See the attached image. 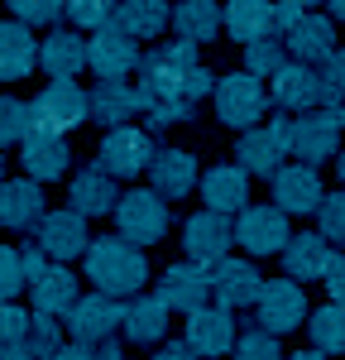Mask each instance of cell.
I'll list each match as a JSON object with an SVG mask.
<instances>
[{"instance_id": "1", "label": "cell", "mask_w": 345, "mask_h": 360, "mask_svg": "<svg viewBox=\"0 0 345 360\" xmlns=\"http://www.w3.org/2000/svg\"><path fill=\"white\" fill-rule=\"evenodd\" d=\"M135 77H140L144 96H149V115H144L149 130H168V125L192 120L197 115V101L206 91H216V77L206 72L197 44H182V39L149 49L140 58V72Z\"/></svg>"}, {"instance_id": "2", "label": "cell", "mask_w": 345, "mask_h": 360, "mask_svg": "<svg viewBox=\"0 0 345 360\" xmlns=\"http://www.w3.org/2000/svg\"><path fill=\"white\" fill-rule=\"evenodd\" d=\"M86 259V278L96 283V293L106 298H135L149 278V259L135 240H125L120 231L115 236H96L91 250L82 255Z\"/></svg>"}, {"instance_id": "3", "label": "cell", "mask_w": 345, "mask_h": 360, "mask_svg": "<svg viewBox=\"0 0 345 360\" xmlns=\"http://www.w3.org/2000/svg\"><path fill=\"white\" fill-rule=\"evenodd\" d=\"M211 106H216V120L221 125H235L240 135L264 125V111H269V91L255 72H230V77H216V91H211Z\"/></svg>"}, {"instance_id": "4", "label": "cell", "mask_w": 345, "mask_h": 360, "mask_svg": "<svg viewBox=\"0 0 345 360\" xmlns=\"http://www.w3.org/2000/svg\"><path fill=\"white\" fill-rule=\"evenodd\" d=\"M29 111H34V135L67 139V130H77L82 120H91V91H82L77 82H48L29 101Z\"/></svg>"}, {"instance_id": "5", "label": "cell", "mask_w": 345, "mask_h": 360, "mask_svg": "<svg viewBox=\"0 0 345 360\" xmlns=\"http://www.w3.org/2000/svg\"><path fill=\"white\" fill-rule=\"evenodd\" d=\"M341 130H345V106H316L292 120V159L316 168L321 159H341Z\"/></svg>"}, {"instance_id": "6", "label": "cell", "mask_w": 345, "mask_h": 360, "mask_svg": "<svg viewBox=\"0 0 345 360\" xmlns=\"http://www.w3.org/2000/svg\"><path fill=\"white\" fill-rule=\"evenodd\" d=\"M288 154H292V120L288 115L269 120V125H255V130H245V135L235 139L240 168L245 173H259V178H273Z\"/></svg>"}, {"instance_id": "7", "label": "cell", "mask_w": 345, "mask_h": 360, "mask_svg": "<svg viewBox=\"0 0 345 360\" xmlns=\"http://www.w3.org/2000/svg\"><path fill=\"white\" fill-rule=\"evenodd\" d=\"M158 159V144H154V130H140V125H120V130H106L101 149H96V164L106 168L111 178H135V173H149Z\"/></svg>"}, {"instance_id": "8", "label": "cell", "mask_w": 345, "mask_h": 360, "mask_svg": "<svg viewBox=\"0 0 345 360\" xmlns=\"http://www.w3.org/2000/svg\"><path fill=\"white\" fill-rule=\"evenodd\" d=\"M115 226H120L125 240H135L140 250L154 245V240L168 236V202L154 188H130L120 197V207H115Z\"/></svg>"}, {"instance_id": "9", "label": "cell", "mask_w": 345, "mask_h": 360, "mask_svg": "<svg viewBox=\"0 0 345 360\" xmlns=\"http://www.w3.org/2000/svg\"><path fill=\"white\" fill-rule=\"evenodd\" d=\"M140 39H130L120 25H106L86 39V68L101 82H125L130 72H140Z\"/></svg>"}, {"instance_id": "10", "label": "cell", "mask_w": 345, "mask_h": 360, "mask_svg": "<svg viewBox=\"0 0 345 360\" xmlns=\"http://www.w3.org/2000/svg\"><path fill=\"white\" fill-rule=\"evenodd\" d=\"M255 317L264 332L283 336V332H297L307 322V293L297 278H264V293L255 303Z\"/></svg>"}, {"instance_id": "11", "label": "cell", "mask_w": 345, "mask_h": 360, "mask_svg": "<svg viewBox=\"0 0 345 360\" xmlns=\"http://www.w3.org/2000/svg\"><path fill=\"white\" fill-rule=\"evenodd\" d=\"M230 245H235V221L221 217V212H206L201 207L197 217H187V226H182V250H187V259L201 264V269L230 259Z\"/></svg>"}, {"instance_id": "12", "label": "cell", "mask_w": 345, "mask_h": 360, "mask_svg": "<svg viewBox=\"0 0 345 360\" xmlns=\"http://www.w3.org/2000/svg\"><path fill=\"white\" fill-rule=\"evenodd\" d=\"M158 303L168 307V312H201V307H211V269H201L192 259H182V264H168L163 274H158V293H154Z\"/></svg>"}, {"instance_id": "13", "label": "cell", "mask_w": 345, "mask_h": 360, "mask_svg": "<svg viewBox=\"0 0 345 360\" xmlns=\"http://www.w3.org/2000/svg\"><path fill=\"white\" fill-rule=\"evenodd\" d=\"M125 327V303L120 298H106V293H91V298H82V303L67 312V332H72V341L77 346H106V341H115V332Z\"/></svg>"}, {"instance_id": "14", "label": "cell", "mask_w": 345, "mask_h": 360, "mask_svg": "<svg viewBox=\"0 0 345 360\" xmlns=\"http://www.w3.org/2000/svg\"><path fill=\"white\" fill-rule=\"evenodd\" d=\"M235 240L250 250V255H273V250H283L292 240V231H288V212L283 207H273V202H264V207H245L240 217H235Z\"/></svg>"}, {"instance_id": "15", "label": "cell", "mask_w": 345, "mask_h": 360, "mask_svg": "<svg viewBox=\"0 0 345 360\" xmlns=\"http://www.w3.org/2000/svg\"><path fill=\"white\" fill-rule=\"evenodd\" d=\"M149 115V96H144L140 82H96L91 86V120L106 125V130H120L130 120Z\"/></svg>"}, {"instance_id": "16", "label": "cell", "mask_w": 345, "mask_h": 360, "mask_svg": "<svg viewBox=\"0 0 345 360\" xmlns=\"http://www.w3.org/2000/svg\"><path fill=\"white\" fill-rule=\"evenodd\" d=\"M259 293H264V274H259L255 264H245V259L211 264V298H216V307L240 312V307H255Z\"/></svg>"}, {"instance_id": "17", "label": "cell", "mask_w": 345, "mask_h": 360, "mask_svg": "<svg viewBox=\"0 0 345 360\" xmlns=\"http://www.w3.org/2000/svg\"><path fill=\"white\" fill-rule=\"evenodd\" d=\"M273 101H278V111H297V115L316 111V106H336L326 82H321V72L307 68V63H288L273 77Z\"/></svg>"}, {"instance_id": "18", "label": "cell", "mask_w": 345, "mask_h": 360, "mask_svg": "<svg viewBox=\"0 0 345 360\" xmlns=\"http://www.w3.org/2000/svg\"><path fill=\"white\" fill-rule=\"evenodd\" d=\"M34 245L43 250L53 264L86 255V250H91V240H86V217H77L72 207H67V212H48V217L39 221V231H34Z\"/></svg>"}, {"instance_id": "19", "label": "cell", "mask_w": 345, "mask_h": 360, "mask_svg": "<svg viewBox=\"0 0 345 360\" xmlns=\"http://www.w3.org/2000/svg\"><path fill=\"white\" fill-rule=\"evenodd\" d=\"M67 197H72V212H77V217H111L125 193H120V178H111L101 164H91V168H82V173H72Z\"/></svg>"}, {"instance_id": "20", "label": "cell", "mask_w": 345, "mask_h": 360, "mask_svg": "<svg viewBox=\"0 0 345 360\" xmlns=\"http://www.w3.org/2000/svg\"><path fill=\"white\" fill-rule=\"evenodd\" d=\"M321 202H326V193H321L316 168H307V164H283L278 173H273V207H283L288 217L316 212Z\"/></svg>"}, {"instance_id": "21", "label": "cell", "mask_w": 345, "mask_h": 360, "mask_svg": "<svg viewBox=\"0 0 345 360\" xmlns=\"http://www.w3.org/2000/svg\"><path fill=\"white\" fill-rule=\"evenodd\" d=\"M197 188H201V197H206V212H221V217L235 212V217H240V212L250 207V202H245V197H250V173H245L240 164L206 168Z\"/></svg>"}, {"instance_id": "22", "label": "cell", "mask_w": 345, "mask_h": 360, "mask_svg": "<svg viewBox=\"0 0 345 360\" xmlns=\"http://www.w3.org/2000/svg\"><path fill=\"white\" fill-rule=\"evenodd\" d=\"M48 217V202H43V188L34 178H15L0 188V226L10 231H39V221Z\"/></svg>"}, {"instance_id": "23", "label": "cell", "mask_w": 345, "mask_h": 360, "mask_svg": "<svg viewBox=\"0 0 345 360\" xmlns=\"http://www.w3.org/2000/svg\"><path fill=\"white\" fill-rule=\"evenodd\" d=\"M235 322H230V312L226 307H201V312H192L187 317V346L197 351V356L206 360H216V356H226V351H235Z\"/></svg>"}, {"instance_id": "24", "label": "cell", "mask_w": 345, "mask_h": 360, "mask_svg": "<svg viewBox=\"0 0 345 360\" xmlns=\"http://www.w3.org/2000/svg\"><path fill=\"white\" fill-rule=\"evenodd\" d=\"M331 259H336V245H331L321 231H297V236L283 245V269L297 278V283H307V278H326Z\"/></svg>"}, {"instance_id": "25", "label": "cell", "mask_w": 345, "mask_h": 360, "mask_svg": "<svg viewBox=\"0 0 345 360\" xmlns=\"http://www.w3.org/2000/svg\"><path fill=\"white\" fill-rule=\"evenodd\" d=\"M20 164H25V178L34 183H53L72 168V149L62 135H29L20 144Z\"/></svg>"}, {"instance_id": "26", "label": "cell", "mask_w": 345, "mask_h": 360, "mask_svg": "<svg viewBox=\"0 0 345 360\" xmlns=\"http://www.w3.org/2000/svg\"><path fill=\"white\" fill-rule=\"evenodd\" d=\"M149 183H154V193L163 197V202H177V197H187L201 183L197 159L187 149H158V159L149 168Z\"/></svg>"}, {"instance_id": "27", "label": "cell", "mask_w": 345, "mask_h": 360, "mask_svg": "<svg viewBox=\"0 0 345 360\" xmlns=\"http://www.w3.org/2000/svg\"><path fill=\"white\" fill-rule=\"evenodd\" d=\"M221 29H226V5H216V0H177L172 5V34L182 44H197L201 49Z\"/></svg>"}, {"instance_id": "28", "label": "cell", "mask_w": 345, "mask_h": 360, "mask_svg": "<svg viewBox=\"0 0 345 360\" xmlns=\"http://www.w3.org/2000/svg\"><path fill=\"white\" fill-rule=\"evenodd\" d=\"M39 39L29 34V25L20 20H5L0 25V82H20L39 68Z\"/></svg>"}, {"instance_id": "29", "label": "cell", "mask_w": 345, "mask_h": 360, "mask_svg": "<svg viewBox=\"0 0 345 360\" xmlns=\"http://www.w3.org/2000/svg\"><path fill=\"white\" fill-rule=\"evenodd\" d=\"M39 68L53 77V82H72L86 68V39L77 29H53L39 49Z\"/></svg>"}, {"instance_id": "30", "label": "cell", "mask_w": 345, "mask_h": 360, "mask_svg": "<svg viewBox=\"0 0 345 360\" xmlns=\"http://www.w3.org/2000/svg\"><path fill=\"white\" fill-rule=\"evenodd\" d=\"M29 298H34V312H39V317H67L72 307L82 303V293H77V274L62 269V264H53L43 278L29 283Z\"/></svg>"}, {"instance_id": "31", "label": "cell", "mask_w": 345, "mask_h": 360, "mask_svg": "<svg viewBox=\"0 0 345 360\" xmlns=\"http://www.w3.org/2000/svg\"><path fill=\"white\" fill-rule=\"evenodd\" d=\"M283 44H288V53H292V63L316 68V63H326V58L336 53V29H331V20H321V15H302L297 29L288 34Z\"/></svg>"}, {"instance_id": "32", "label": "cell", "mask_w": 345, "mask_h": 360, "mask_svg": "<svg viewBox=\"0 0 345 360\" xmlns=\"http://www.w3.org/2000/svg\"><path fill=\"white\" fill-rule=\"evenodd\" d=\"M226 34L235 44H259L273 34V5L269 0H226Z\"/></svg>"}, {"instance_id": "33", "label": "cell", "mask_w": 345, "mask_h": 360, "mask_svg": "<svg viewBox=\"0 0 345 360\" xmlns=\"http://www.w3.org/2000/svg\"><path fill=\"white\" fill-rule=\"evenodd\" d=\"M115 25L125 29L130 39H158L172 25V10H168V0H120Z\"/></svg>"}, {"instance_id": "34", "label": "cell", "mask_w": 345, "mask_h": 360, "mask_svg": "<svg viewBox=\"0 0 345 360\" xmlns=\"http://www.w3.org/2000/svg\"><path fill=\"white\" fill-rule=\"evenodd\" d=\"M163 327H168V307L158 303V298H130L125 303V336L130 341L149 346V341L163 336Z\"/></svg>"}, {"instance_id": "35", "label": "cell", "mask_w": 345, "mask_h": 360, "mask_svg": "<svg viewBox=\"0 0 345 360\" xmlns=\"http://www.w3.org/2000/svg\"><path fill=\"white\" fill-rule=\"evenodd\" d=\"M307 332H312V346L321 356H341L345 351V307L341 303H326L307 317Z\"/></svg>"}, {"instance_id": "36", "label": "cell", "mask_w": 345, "mask_h": 360, "mask_svg": "<svg viewBox=\"0 0 345 360\" xmlns=\"http://www.w3.org/2000/svg\"><path fill=\"white\" fill-rule=\"evenodd\" d=\"M283 58H288V44L278 39V34H269V39H259V44L245 49V72H255L259 82H264V77H278V72L288 68Z\"/></svg>"}, {"instance_id": "37", "label": "cell", "mask_w": 345, "mask_h": 360, "mask_svg": "<svg viewBox=\"0 0 345 360\" xmlns=\"http://www.w3.org/2000/svg\"><path fill=\"white\" fill-rule=\"evenodd\" d=\"M29 135H34V111H29V101L0 91V149H5V144H25Z\"/></svg>"}, {"instance_id": "38", "label": "cell", "mask_w": 345, "mask_h": 360, "mask_svg": "<svg viewBox=\"0 0 345 360\" xmlns=\"http://www.w3.org/2000/svg\"><path fill=\"white\" fill-rule=\"evenodd\" d=\"M115 15H120V0H67V20L77 29H106L115 25Z\"/></svg>"}, {"instance_id": "39", "label": "cell", "mask_w": 345, "mask_h": 360, "mask_svg": "<svg viewBox=\"0 0 345 360\" xmlns=\"http://www.w3.org/2000/svg\"><path fill=\"white\" fill-rule=\"evenodd\" d=\"M25 283H29V274H25V255H20L15 245H0V303H15Z\"/></svg>"}, {"instance_id": "40", "label": "cell", "mask_w": 345, "mask_h": 360, "mask_svg": "<svg viewBox=\"0 0 345 360\" xmlns=\"http://www.w3.org/2000/svg\"><path fill=\"white\" fill-rule=\"evenodd\" d=\"M316 231L331 245H345V193H326V202L316 207Z\"/></svg>"}, {"instance_id": "41", "label": "cell", "mask_w": 345, "mask_h": 360, "mask_svg": "<svg viewBox=\"0 0 345 360\" xmlns=\"http://www.w3.org/2000/svg\"><path fill=\"white\" fill-rule=\"evenodd\" d=\"M10 15L20 25H58V15H67V0H10Z\"/></svg>"}, {"instance_id": "42", "label": "cell", "mask_w": 345, "mask_h": 360, "mask_svg": "<svg viewBox=\"0 0 345 360\" xmlns=\"http://www.w3.org/2000/svg\"><path fill=\"white\" fill-rule=\"evenodd\" d=\"M29 332H34V312H25L20 303H0V346L29 341Z\"/></svg>"}, {"instance_id": "43", "label": "cell", "mask_w": 345, "mask_h": 360, "mask_svg": "<svg viewBox=\"0 0 345 360\" xmlns=\"http://www.w3.org/2000/svg\"><path fill=\"white\" fill-rule=\"evenodd\" d=\"M235 360H278V336L273 332H245L235 341Z\"/></svg>"}, {"instance_id": "44", "label": "cell", "mask_w": 345, "mask_h": 360, "mask_svg": "<svg viewBox=\"0 0 345 360\" xmlns=\"http://www.w3.org/2000/svg\"><path fill=\"white\" fill-rule=\"evenodd\" d=\"M321 82H326V91H331V101L341 106L345 101V49H336V53L321 63Z\"/></svg>"}, {"instance_id": "45", "label": "cell", "mask_w": 345, "mask_h": 360, "mask_svg": "<svg viewBox=\"0 0 345 360\" xmlns=\"http://www.w3.org/2000/svg\"><path fill=\"white\" fill-rule=\"evenodd\" d=\"M326 293H331V303L345 307V255H336L331 269H326Z\"/></svg>"}, {"instance_id": "46", "label": "cell", "mask_w": 345, "mask_h": 360, "mask_svg": "<svg viewBox=\"0 0 345 360\" xmlns=\"http://www.w3.org/2000/svg\"><path fill=\"white\" fill-rule=\"evenodd\" d=\"M20 255H25V274H29V283H34V278H43L48 269H53V259H48V255H43L39 245H25Z\"/></svg>"}, {"instance_id": "47", "label": "cell", "mask_w": 345, "mask_h": 360, "mask_svg": "<svg viewBox=\"0 0 345 360\" xmlns=\"http://www.w3.org/2000/svg\"><path fill=\"white\" fill-rule=\"evenodd\" d=\"M154 360H197V351L187 341H168L163 351H154Z\"/></svg>"}, {"instance_id": "48", "label": "cell", "mask_w": 345, "mask_h": 360, "mask_svg": "<svg viewBox=\"0 0 345 360\" xmlns=\"http://www.w3.org/2000/svg\"><path fill=\"white\" fill-rule=\"evenodd\" d=\"M58 360H96V351H91V346H77V341H72V346H62V351H58Z\"/></svg>"}, {"instance_id": "49", "label": "cell", "mask_w": 345, "mask_h": 360, "mask_svg": "<svg viewBox=\"0 0 345 360\" xmlns=\"http://www.w3.org/2000/svg\"><path fill=\"white\" fill-rule=\"evenodd\" d=\"M0 360H34V351L25 341H15V346H0Z\"/></svg>"}, {"instance_id": "50", "label": "cell", "mask_w": 345, "mask_h": 360, "mask_svg": "<svg viewBox=\"0 0 345 360\" xmlns=\"http://www.w3.org/2000/svg\"><path fill=\"white\" fill-rule=\"evenodd\" d=\"M96 360H125V346L120 341H106V346H96Z\"/></svg>"}, {"instance_id": "51", "label": "cell", "mask_w": 345, "mask_h": 360, "mask_svg": "<svg viewBox=\"0 0 345 360\" xmlns=\"http://www.w3.org/2000/svg\"><path fill=\"white\" fill-rule=\"evenodd\" d=\"M288 360H326V356H321V351L312 346V351H297V356H288Z\"/></svg>"}, {"instance_id": "52", "label": "cell", "mask_w": 345, "mask_h": 360, "mask_svg": "<svg viewBox=\"0 0 345 360\" xmlns=\"http://www.w3.org/2000/svg\"><path fill=\"white\" fill-rule=\"evenodd\" d=\"M326 5H331V15H336V20L345 25V0H326Z\"/></svg>"}, {"instance_id": "53", "label": "cell", "mask_w": 345, "mask_h": 360, "mask_svg": "<svg viewBox=\"0 0 345 360\" xmlns=\"http://www.w3.org/2000/svg\"><path fill=\"white\" fill-rule=\"evenodd\" d=\"M288 5H297V10H307V15H312V5H321V0H288Z\"/></svg>"}, {"instance_id": "54", "label": "cell", "mask_w": 345, "mask_h": 360, "mask_svg": "<svg viewBox=\"0 0 345 360\" xmlns=\"http://www.w3.org/2000/svg\"><path fill=\"white\" fill-rule=\"evenodd\" d=\"M336 168H341V183H345V149H341V159H336Z\"/></svg>"}, {"instance_id": "55", "label": "cell", "mask_w": 345, "mask_h": 360, "mask_svg": "<svg viewBox=\"0 0 345 360\" xmlns=\"http://www.w3.org/2000/svg\"><path fill=\"white\" fill-rule=\"evenodd\" d=\"M0 188H5V154H0Z\"/></svg>"}, {"instance_id": "56", "label": "cell", "mask_w": 345, "mask_h": 360, "mask_svg": "<svg viewBox=\"0 0 345 360\" xmlns=\"http://www.w3.org/2000/svg\"><path fill=\"white\" fill-rule=\"evenodd\" d=\"M125 360H130V356H125Z\"/></svg>"}]
</instances>
